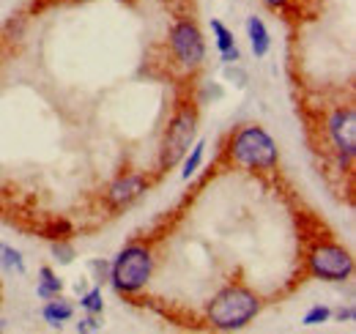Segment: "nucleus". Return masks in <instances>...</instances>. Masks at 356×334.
Masks as SVG:
<instances>
[{"label":"nucleus","mask_w":356,"mask_h":334,"mask_svg":"<svg viewBox=\"0 0 356 334\" xmlns=\"http://www.w3.org/2000/svg\"><path fill=\"white\" fill-rule=\"evenodd\" d=\"M264 310V299L252 288L233 283L217 293L206 307V321L217 332H238Z\"/></svg>","instance_id":"nucleus-1"},{"label":"nucleus","mask_w":356,"mask_h":334,"mask_svg":"<svg viewBox=\"0 0 356 334\" xmlns=\"http://www.w3.org/2000/svg\"><path fill=\"white\" fill-rule=\"evenodd\" d=\"M227 157L233 165L252 170V173H271L280 165V151H277L274 137L258 124H244L230 134Z\"/></svg>","instance_id":"nucleus-2"},{"label":"nucleus","mask_w":356,"mask_h":334,"mask_svg":"<svg viewBox=\"0 0 356 334\" xmlns=\"http://www.w3.org/2000/svg\"><path fill=\"white\" fill-rule=\"evenodd\" d=\"M154 250L143 241H132L110 260V285L121 296H137L145 291L154 274Z\"/></svg>","instance_id":"nucleus-3"},{"label":"nucleus","mask_w":356,"mask_h":334,"mask_svg":"<svg viewBox=\"0 0 356 334\" xmlns=\"http://www.w3.org/2000/svg\"><path fill=\"white\" fill-rule=\"evenodd\" d=\"M197 124H200L197 102H189V99L178 102L176 113L165 129L162 145H159V170H173L176 165H181V159L197 140Z\"/></svg>","instance_id":"nucleus-4"},{"label":"nucleus","mask_w":356,"mask_h":334,"mask_svg":"<svg viewBox=\"0 0 356 334\" xmlns=\"http://www.w3.org/2000/svg\"><path fill=\"white\" fill-rule=\"evenodd\" d=\"M307 271L323 283H346L354 274V255L337 241H318L307 252Z\"/></svg>","instance_id":"nucleus-5"},{"label":"nucleus","mask_w":356,"mask_h":334,"mask_svg":"<svg viewBox=\"0 0 356 334\" xmlns=\"http://www.w3.org/2000/svg\"><path fill=\"white\" fill-rule=\"evenodd\" d=\"M168 44H170V52H173V61L184 72L195 74L203 61H206V39H203V31L197 28L195 19H178L176 25L170 28V36H168Z\"/></svg>","instance_id":"nucleus-6"},{"label":"nucleus","mask_w":356,"mask_h":334,"mask_svg":"<svg viewBox=\"0 0 356 334\" xmlns=\"http://www.w3.org/2000/svg\"><path fill=\"white\" fill-rule=\"evenodd\" d=\"M326 137L337 154V165L351 170L356 157V110L351 104L332 110V116L326 118Z\"/></svg>","instance_id":"nucleus-7"},{"label":"nucleus","mask_w":356,"mask_h":334,"mask_svg":"<svg viewBox=\"0 0 356 334\" xmlns=\"http://www.w3.org/2000/svg\"><path fill=\"white\" fill-rule=\"evenodd\" d=\"M148 186H151V178H148L145 173H124V175H118V178L107 186L104 203H107L110 211L129 209L134 200H140V198L148 192Z\"/></svg>","instance_id":"nucleus-8"},{"label":"nucleus","mask_w":356,"mask_h":334,"mask_svg":"<svg viewBox=\"0 0 356 334\" xmlns=\"http://www.w3.org/2000/svg\"><path fill=\"white\" fill-rule=\"evenodd\" d=\"M211 33L217 39V49H220V61L222 63H238L241 61V49L236 44V36L230 28H225L220 19H211Z\"/></svg>","instance_id":"nucleus-9"},{"label":"nucleus","mask_w":356,"mask_h":334,"mask_svg":"<svg viewBox=\"0 0 356 334\" xmlns=\"http://www.w3.org/2000/svg\"><path fill=\"white\" fill-rule=\"evenodd\" d=\"M247 39H250L255 58H266L271 49V36H268L266 22L261 17H247Z\"/></svg>","instance_id":"nucleus-10"},{"label":"nucleus","mask_w":356,"mask_h":334,"mask_svg":"<svg viewBox=\"0 0 356 334\" xmlns=\"http://www.w3.org/2000/svg\"><path fill=\"white\" fill-rule=\"evenodd\" d=\"M42 318H44L52 329H60L66 321H72V318H74V307H72L63 296L47 299L44 307H42Z\"/></svg>","instance_id":"nucleus-11"},{"label":"nucleus","mask_w":356,"mask_h":334,"mask_svg":"<svg viewBox=\"0 0 356 334\" xmlns=\"http://www.w3.org/2000/svg\"><path fill=\"white\" fill-rule=\"evenodd\" d=\"M63 293V280L49 269V266H42L39 269V285H36V296L47 301V299H55Z\"/></svg>","instance_id":"nucleus-12"},{"label":"nucleus","mask_w":356,"mask_h":334,"mask_svg":"<svg viewBox=\"0 0 356 334\" xmlns=\"http://www.w3.org/2000/svg\"><path fill=\"white\" fill-rule=\"evenodd\" d=\"M203 154H206V140H195L192 148L186 151V157L181 159V165H184L181 178H184V181H189V178L200 170V165H203Z\"/></svg>","instance_id":"nucleus-13"},{"label":"nucleus","mask_w":356,"mask_h":334,"mask_svg":"<svg viewBox=\"0 0 356 334\" xmlns=\"http://www.w3.org/2000/svg\"><path fill=\"white\" fill-rule=\"evenodd\" d=\"M0 266L8 269V271H14V274H25V257H22V252L14 250V247H6V244L0 250Z\"/></svg>","instance_id":"nucleus-14"},{"label":"nucleus","mask_w":356,"mask_h":334,"mask_svg":"<svg viewBox=\"0 0 356 334\" xmlns=\"http://www.w3.org/2000/svg\"><path fill=\"white\" fill-rule=\"evenodd\" d=\"M80 307L88 315H102L104 312V299H102V288H88L86 293H80Z\"/></svg>","instance_id":"nucleus-15"},{"label":"nucleus","mask_w":356,"mask_h":334,"mask_svg":"<svg viewBox=\"0 0 356 334\" xmlns=\"http://www.w3.org/2000/svg\"><path fill=\"white\" fill-rule=\"evenodd\" d=\"M42 236L49 241H58V239H69L72 236V225L66 219H49L44 228H42Z\"/></svg>","instance_id":"nucleus-16"},{"label":"nucleus","mask_w":356,"mask_h":334,"mask_svg":"<svg viewBox=\"0 0 356 334\" xmlns=\"http://www.w3.org/2000/svg\"><path fill=\"white\" fill-rule=\"evenodd\" d=\"M74 247H72V241L69 239H58V241H52V257L60 263V266H69L72 260H74Z\"/></svg>","instance_id":"nucleus-17"},{"label":"nucleus","mask_w":356,"mask_h":334,"mask_svg":"<svg viewBox=\"0 0 356 334\" xmlns=\"http://www.w3.org/2000/svg\"><path fill=\"white\" fill-rule=\"evenodd\" d=\"M88 271L93 274L96 285H104L110 280V260L107 257H93V260H88Z\"/></svg>","instance_id":"nucleus-18"},{"label":"nucleus","mask_w":356,"mask_h":334,"mask_svg":"<svg viewBox=\"0 0 356 334\" xmlns=\"http://www.w3.org/2000/svg\"><path fill=\"white\" fill-rule=\"evenodd\" d=\"M329 318H332V310H329L326 304H315V307L307 310V315L302 318V324H305V326H321V324H326Z\"/></svg>","instance_id":"nucleus-19"},{"label":"nucleus","mask_w":356,"mask_h":334,"mask_svg":"<svg viewBox=\"0 0 356 334\" xmlns=\"http://www.w3.org/2000/svg\"><path fill=\"white\" fill-rule=\"evenodd\" d=\"M222 74H225V80L227 83H233L236 88H247V72L238 66V63H225V69H222Z\"/></svg>","instance_id":"nucleus-20"},{"label":"nucleus","mask_w":356,"mask_h":334,"mask_svg":"<svg viewBox=\"0 0 356 334\" xmlns=\"http://www.w3.org/2000/svg\"><path fill=\"white\" fill-rule=\"evenodd\" d=\"M222 96H225V88H222V85L211 83V85H206V88L200 90V96H197V104H206L209 99H211V102H220Z\"/></svg>","instance_id":"nucleus-21"},{"label":"nucleus","mask_w":356,"mask_h":334,"mask_svg":"<svg viewBox=\"0 0 356 334\" xmlns=\"http://www.w3.org/2000/svg\"><path fill=\"white\" fill-rule=\"evenodd\" d=\"M74 332L77 334H96L102 332V321H99V315H86L77 326H74Z\"/></svg>","instance_id":"nucleus-22"},{"label":"nucleus","mask_w":356,"mask_h":334,"mask_svg":"<svg viewBox=\"0 0 356 334\" xmlns=\"http://www.w3.org/2000/svg\"><path fill=\"white\" fill-rule=\"evenodd\" d=\"M332 315H337V321H340V324H343V321H346V324H351V321L356 318V310L348 304V307H340V310H337V312H332Z\"/></svg>","instance_id":"nucleus-23"},{"label":"nucleus","mask_w":356,"mask_h":334,"mask_svg":"<svg viewBox=\"0 0 356 334\" xmlns=\"http://www.w3.org/2000/svg\"><path fill=\"white\" fill-rule=\"evenodd\" d=\"M264 3H266L268 8H274V11H282V8H285L291 0H264Z\"/></svg>","instance_id":"nucleus-24"},{"label":"nucleus","mask_w":356,"mask_h":334,"mask_svg":"<svg viewBox=\"0 0 356 334\" xmlns=\"http://www.w3.org/2000/svg\"><path fill=\"white\" fill-rule=\"evenodd\" d=\"M0 250H3V241H0Z\"/></svg>","instance_id":"nucleus-25"}]
</instances>
